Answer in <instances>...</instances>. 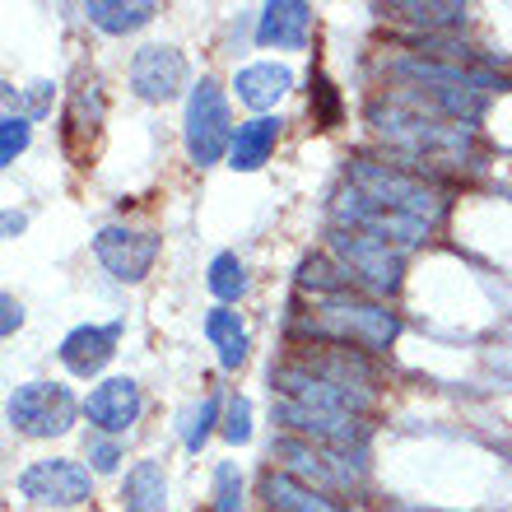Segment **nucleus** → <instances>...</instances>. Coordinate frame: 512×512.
Segmentation results:
<instances>
[{
	"label": "nucleus",
	"instance_id": "7c9ffc66",
	"mask_svg": "<svg viewBox=\"0 0 512 512\" xmlns=\"http://www.w3.org/2000/svg\"><path fill=\"white\" fill-rule=\"evenodd\" d=\"M28 140H33V122L19 117V112H5V117H0V168H10L28 149Z\"/></svg>",
	"mask_w": 512,
	"mask_h": 512
},
{
	"label": "nucleus",
	"instance_id": "4be33fe9",
	"mask_svg": "<svg viewBox=\"0 0 512 512\" xmlns=\"http://www.w3.org/2000/svg\"><path fill=\"white\" fill-rule=\"evenodd\" d=\"M238 98H243L247 108H256L266 117L275 103H280L289 89H294V70L280 66V61H256V66H243L238 70V80H233Z\"/></svg>",
	"mask_w": 512,
	"mask_h": 512
},
{
	"label": "nucleus",
	"instance_id": "20e7f679",
	"mask_svg": "<svg viewBox=\"0 0 512 512\" xmlns=\"http://www.w3.org/2000/svg\"><path fill=\"white\" fill-rule=\"evenodd\" d=\"M270 461H275V471L294 475L298 485L322 489L331 499H354L368 480V452L317 447V443H303V438H289V433H280L270 443Z\"/></svg>",
	"mask_w": 512,
	"mask_h": 512
},
{
	"label": "nucleus",
	"instance_id": "7ed1b4c3",
	"mask_svg": "<svg viewBox=\"0 0 512 512\" xmlns=\"http://www.w3.org/2000/svg\"><path fill=\"white\" fill-rule=\"evenodd\" d=\"M340 182H350L354 191H364L368 201L387 205V210H396V215H410V219H424V224H443L447 215V191L443 182L433 173H419V168H410V163L401 159H382V154H350L345 159V173H340Z\"/></svg>",
	"mask_w": 512,
	"mask_h": 512
},
{
	"label": "nucleus",
	"instance_id": "c85d7f7f",
	"mask_svg": "<svg viewBox=\"0 0 512 512\" xmlns=\"http://www.w3.org/2000/svg\"><path fill=\"white\" fill-rule=\"evenodd\" d=\"M219 410H224V401H219V391H210L196 410H187V415H182V447H187V452H201V447L210 443L215 424H224V415H219Z\"/></svg>",
	"mask_w": 512,
	"mask_h": 512
},
{
	"label": "nucleus",
	"instance_id": "f8f14e48",
	"mask_svg": "<svg viewBox=\"0 0 512 512\" xmlns=\"http://www.w3.org/2000/svg\"><path fill=\"white\" fill-rule=\"evenodd\" d=\"M94 256L117 284H140L159 261V233L131 224H103L94 233Z\"/></svg>",
	"mask_w": 512,
	"mask_h": 512
},
{
	"label": "nucleus",
	"instance_id": "cd10ccee",
	"mask_svg": "<svg viewBox=\"0 0 512 512\" xmlns=\"http://www.w3.org/2000/svg\"><path fill=\"white\" fill-rule=\"evenodd\" d=\"M205 284H210V294L229 308L238 298H247L252 280H247V266L238 261V252H215L210 256V266H205Z\"/></svg>",
	"mask_w": 512,
	"mask_h": 512
},
{
	"label": "nucleus",
	"instance_id": "f03ea898",
	"mask_svg": "<svg viewBox=\"0 0 512 512\" xmlns=\"http://www.w3.org/2000/svg\"><path fill=\"white\" fill-rule=\"evenodd\" d=\"M289 345H354L364 354H387L401 336V312H391L382 298L373 294H340V298H317L312 312H289Z\"/></svg>",
	"mask_w": 512,
	"mask_h": 512
},
{
	"label": "nucleus",
	"instance_id": "dca6fc26",
	"mask_svg": "<svg viewBox=\"0 0 512 512\" xmlns=\"http://www.w3.org/2000/svg\"><path fill=\"white\" fill-rule=\"evenodd\" d=\"M145 415V391L135 378H103L89 396H84V419L94 433H108V438H122L131 433V424H140Z\"/></svg>",
	"mask_w": 512,
	"mask_h": 512
},
{
	"label": "nucleus",
	"instance_id": "2eb2a0df",
	"mask_svg": "<svg viewBox=\"0 0 512 512\" xmlns=\"http://www.w3.org/2000/svg\"><path fill=\"white\" fill-rule=\"evenodd\" d=\"M187 84H191V66H187V56L177 52V47L149 42V47H140V52L131 56V89H135V98H145V103H168V98H177Z\"/></svg>",
	"mask_w": 512,
	"mask_h": 512
},
{
	"label": "nucleus",
	"instance_id": "f3484780",
	"mask_svg": "<svg viewBox=\"0 0 512 512\" xmlns=\"http://www.w3.org/2000/svg\"><path fill=\"white\" fill-rule=\"evenodd\" d=\"M122 345V322H84L75 331H66L61 340V364L75 373V378H98L103 368L112 364V354Z\"/></svg>",
	"mask_w": 512,
	"mask_h": 512
},
{
	"label": "nucleus",
	"instance_id": "6ab92c4d",
	"mask_svg": "<svg viewBox=\"0 0 512 512\" xmlns=\"http://www.w3.org/2000/svg\"><path fill=\"white\" fill-rule=\"evenodd\" d=\"M256 42L275 52H303L312 42V5L303 0H270L256 14Z\"/></svg>",
	"mask_w": 512,
	"mask_h": 512
},
{
	"label": "nucleus",
	"instance_id": "72a5a7b5",
	"mask_svg": "<svg viewBox=\"0 0 512 512\" xmlns=\"http://www.w3.org/2000/svg\"><path fill=\"white\" fill-rule=\"evenodd\" d=\"M219 433H224L233 447L252 443V401H247V396H233V401L224 405V424H219Z\"/></svg>",
	"mask_w": 512,
	"mask_h": 512
},
{
	"label": "nucleus",
	"instance_id": "423d86ee",
	"mask_svg": "<svg viewBox=\"0 0 512 512\" xmlns=\"http://www.w3.org/2000/svg\"><path fill=\"white\" fill-rule=\"evenodd\" d=\"M326 252L336 256L340 266L354 275V284L373 298H396L405 284V252L387 247L382 238H368V233L340 229V224H326Z\"/></svg>",
	"mask_w": 512,
	"mask_h": 512
},
{
	"label": "nucleus",
	"instance_id": "473e14b6",
	"mask_svg": "<svg viewBox=\"0 0 512 512\" xmlns=\"http://www.w3.org/2000/svg\"><path fill=\"white\" fill-rule=\"evenodd\" d=\"M84 457H89V466H94L98 475H112L117 466H122V438H108V433L89 429V438H84Z\"/></svg>",
	"mask_w": 512,
	"mask_h": 512
},
{
	"label": "nucleus",
	"instance_id": "0eeeda50",
	"mask_svg": "<svg viewBox=\"0 0 512 512\" xmlns=\"http://www.w3.org/2000/svg\"><path fill=\"white\" fill-rule=\"evenodd\" d=\"M233 135H238V126H233V112H229L224 89H219L215 80L191 84L187 117H182V145H187V159L196 163V168H210V163H219L233 149Z\"/></svg>",
	"mask_w": 512,
	"mask_h": 512
},
{
	"label": "nucleus",
	"instance_id": "c9c22d12",
	"mask_svg": "<svg viewBox=\"0 0 512 512\" xmlns=\"http://www.w3.org/2000/svg\"><path fill=\"white\" fill-rule=\"evenodd\" d=\"M28 219L19 215V210H5V238H14V233H24Z\"/></svg>",
	"mask_w": 512,
	"mask_h": 512
},
{
	"label": "nucleus",
	"instance_id": "bb28decb",
	"mask_svg": "<svg viewBox=\"0 0 512 512\" xmlns=\"http://www.w3.org/2000/svg\"><path fill=\"white\" fill-rule=\"evenodd\" d=\"M103 84H98V75H80L75 80V89H70V112L66 122L75 135H94L98 126H103Z\"/></svg>",
	"mask_w": 512,
	"mask_h": 512
},
{
	"label": "nucleus",
	"instance_id": "f704fd0d",
	"mask_svg": "<svg viewBox=\"0 0 512 512\" xmlns=\"http://www.w3.org/2000/svg\"><path fill=\"white\" fill-rule=\"evenodd\" d=\"M0 312H5V317H0V336L10 340L14 331L24 326V303H19L14 294H5V298H0Z\"/></svg>",
	"mask_w": 512,
	"mask_h": 512
},
{
	"label": "nucleus",
	"instance_id": "1a4fd4ad",
	"mask_svg": "<svg viewBox=\"0 0 512 512\" xmlns=\"http://www.w3.org/2000/svg\"><path fill=\"white\" fill-rule=\"evenodd\" d=\"M270 396L275 401H298L312 410H336V415H359L368 419L378 410V391H354V387H336L326 378H312L303 364H294L284 354L280 364H270Z\"/></svg>",
	"mask_w": 512,
	"mask_h": 512
},
{
	"label": "nucleus",
	"instance_id": "39448f33",
	"mask_svg": "<svg viewBox=\"0 0 512 512\" xmlns=\"http://www.w3.org/2000/svg\"><path fill=\"white\" fill-rule=\"evenodd\" d=\"M326 224H340V229H354V233H368V238H382L387 247L396 252H415L433 238V224L424 219H410V215H396L387 205L368 201L364 191H354L350 182H340L331 191V205H326Z\"/></svg>",
	"mask_w": 512,
	"mask_h": 512
},
{
	"label": "nucleus",
	"instance_id": "f257e3e1",
	"mask_svg": "<svg viewBox=\"0 0 512 512\" xmlns=\"http://www.w3.org/2000/svg\"><path fill=\"white\" fill-rule=\"evenodd\" d=\"M364 122L396 159L419 168V173L438 177V168H447V173H485V163H489L485 135L475 131V126L447 122L438 112L410 103L401 89H387V94L368 98Z\"/></svg>",
	"mask_w": 512,
	"mask_h": 512
},
{
	"label": "nucleus",
	"instance_id": "a878e982",
	"mask_svg": "<svg viewBox=\"0 0 512 512\" xmlns=\"http://www.w3.org/2000/svg\"><path fill=\"white\" fill-rule=\"evenodd\" d=\"M84 14H89V24L94 28H103V33H112V38H122V33H140L145 24H154L159 5H154V0H89Z\"/></svg>",
	"mask_w": 512,
	"mask_h": 512
},
{
	"label": "nucleus",
	"instance_id": "9d476101",
	"mask_svg": "<svg viewBox=\"0 0 512 512\" xmlns=\"http://www.w3.org/2000/svg\"><path fill=\"white\" fill-rule=\"evenodd\" d=\"M270 419L280 424L289 438H303V443L317 447H345V452H368V438H373V424L359 415H336V410H312V405L298 401H275L270 396Z\"/></svg>",
	"mask_w": 512,
	"mask_h": 512
},
{
	"label": "nucleus",
	"instance_id": "a211bd4d",
	"mask_svg": "<svg viewBox=\"0 0 512 512\" xmlns=\"http://www.w3.org/2000/svg\"><path fill=\"white\" fill-rule=\"evenodd\" d=\"M382 19L410 28V38H433V33H461L471 10L461 0H391L378 5Z\"/></svg>",
	"mask_w": 512,
	"mask_h": 512
},
{
	"label": "nucleus",
	"instance_id": "2f4dec72",
	"mask_svg": "<svg viewBox=\"0 0 512 512\" xmlns=\"http://www.w3.org/2000/svg\"><path fill=\"white\" fill-rule=\"evenodd\" d=\"M215 512H243V471L233 461L215 466Z\"/></svg>",
	"mask_w": 512,
	"mask_h": 512
},
{
	"label": "nucleus",
	"instance_id": "393cba45",
	"mask_svg": "<svg viewBox=\"0 0 512 512\" xmlns=\"http://www.w3.org/2000/svg\"><path fill=\"white\" fill-rule=\"evenodd\" d=\"M122 512H168V475L159 461H135L126 471Z\"/></svg>",
	"mask_w": 512,
	"mask_h": 512
},
{
	"label": "nucleus",
	"instance_id": "5701e85b",
	"mask_svg": "<svg viewBox=\"0 0 512 512\" xmlns=\"http://www.w3.org/2000/svg\"><path fill=\"white\" fill-rule=\"evenodd\" d=\"M205 340L215 345L219 354V368L224 373H238V368L247 364V350H252V336H247L243 317L233 308H224V303H215V308L205 312Z\"/></svg>",
	"mask_w": 512,
	"mask_h": 512
},
{
	"label": "nucleus",
	"instance_id": "412c9836",
	"mask_svg": "<svg viewBox=\"0 0 512 512\" xmlns=\"http://www.w3.org/2000/svg\"><path fill=\"white\" fill-rule=\"evenodd\" d=\"M294 284H298V294H312V303H317V298H340V294H364V289L354 284V275L340 266L331 252H303L298 256Z\"/></svg>",
	"mask_w": 512,
	"mask_h": 512
},
{
	"label": "nucleus",
	"instance_id": "6e6552de",
	"mask_svg": "<svg viewBox=\"0 0 512 512\" xmlns=\"http://www.w3.org/2000/svg\"><path fill=\"white\" fill-rule=\"evenodd\" d=\"M80 415L84 401H75V391L61 382H24L5 401V424L24 438H61Z\"/></svg>",
	"mask_w": 512,
	"mask_h": 512
},
{
	"label": "nucleus",
	"instance_id": "4468645a",
	"mask_svg": "<svg viewBox=\"0 0 512 512\" xmlns=\"http://www.w3.org/2000/svg\"><path fill=\"white\" fill-rule=\"evenodd\" d=\"M289 359L308 368L312 378H326V382H336V387L378 391V364H373V354L354 350V345H331V340L289 345Z\"/></svg>",
	"mask_w": 512,
	"mask_h": 512
},
{
	"label": "nucleus",
	"instance_id": "9b49d317",
	"mask_svg": "<svg viewBox=\"0 0 512 512\" xmlns=\"http://www.w3.org/2000/svg\"><path fill=\"white\" fill-rule=\"evenodd\" d=\"M387 80L396 89H508L499 70H480V66H452V61H433V56H415V52H396L387 56Z\"/></svg>",
	"mask_w": 512,
	"mask_h": 512
},
{
	"label": "nucleus",
	"instance_id": "b1692460",
	"mask_svg": "<svg viewBox=\"0 0 512 512\" xmlns=\"http://www.w3.org/2000/svg\"><path fill=\"white\" fill-rule=\"evenodd\" d=\"M280 117H252V122L238 126L229 149V168L233 173H256L261 163H270L275 145H280Z\"/></svg>",
	"mask_w": 512,
	"mask_h": 512
},
{
	"label": "nucleus",
	"instance_id": "ddd939ff",
	"mask_svg": "<svg viewBox=\"0 0 512 512\" xmlns=\"http://www.w3.org/2000/svg\"><path fill=\"white\" fill-rule=\"evenodd\" d=\"M19 494L28 503H42V508H75V503H89L94 494V475L80 461L66 457H47L33 461L19 471Z\"/></svg>",
	"mask_w": 512,
	"mask_h": 512
},
{
	"label": "nucleus",
	"instance_id": "c756f323",
	"mask_svg": "<svg viewBox=\"0 0 512 512\" xmlns=\"http://www.w3.org/2000/svg\"><path fill=\"white\" fill-rule=\"evenodd\" d=\"M52 98H56V84L38 80V84H28V89H10L5 84V103H10V112H19V117H42V112H52Z\"/></svg>",
	"mask_w": 512,
	"mask_h": 512
},
{
	"label": "nucleus",
	"instance_id": "aec40b11",
	"mask_svg": "<svg viewBox=\"0 0 512 512\" xmlns=\"http://www.w3.org/2000/svg\"><path fill=\"white\" fill-rule=\"evenodd\" d=\"M256 494L266 499L270 512H354L350 503H336L331 494H322V489H308L298 485L294 475L284 471H261V485H256Z\"/></svg>",
	"mask_w": 512,
	"mask_h": 512
}]
</instances>
